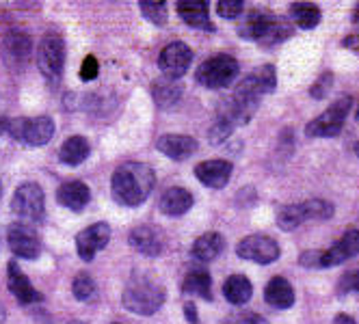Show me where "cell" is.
Listing matches in <instances>:
<instances>
[{
	"label": "cell",
	"instance_id": "obj_21",
	"mask_svg": "<svg viewBox=\"0 0 359 324\" xmlns=\"http://www.w3.org/2000/svg\"><path fill=\"white\" fill-rule=\"evenodd\" d=\"M264 301L275 309H288L294 305V290L288 279L273 277L264 288Z\"/></svg>",
	"mask_w": 359,
	"mask_h": 324
},
{
	"label": "cell",
	"instance_id": "obj_17",
	"mask_svg": "<svg viewBox=\"0 0 359 324\" xmlns=\"http://www.w3.org/2000/svg\"><path fill=\"white\" fill-rule=\"evenodd\" d=\"M156 147L161 154H165L171 160H187L197 152L199 143L189 134H163Z\"/></svg>",
	"mask_w": 359,
	"mask_h": 324
},
{
	"label": "cell",
	"instance_id": "obj_29",
	"mask_svg": "<svg viewBox=\"0 0 359 324\" xmlns=\"http://www.w3.org/2000/svg\"><path fill=\"white\" fill-rule=\"evenodd\" d=\"M303 223H305V218H303L301 204H288L284 208H279V212H277V225H279V230L294 232L297 227L303 225Z\"/></svg>",
	"mask_w": 359,
	"mask_h": 324
},
{
	"label": "cell",
	"instance_id": "obj_4",
	"mask_svg": "<svg viewBox=\"0 0 359 324\" xmlns=\"http://www.w3.org/2000/svg\"><path fill=\"white\" fill-rule=\"evenodd\" d=\"M236 76H238V61L229 55L210 57L195 71V80L203 89H225L227 85L234 83Z\"/></svg>",
	"mask_w": 359,
	"mask_h": 324
},
{
	"label": "cell",
	"instance_id": "obj_9",
	"mask_svg": "<svg viewBox=\"0 0 359 324\" xmlns=\"http://www.w3.org/2000/svg\"><path fill=\"white\" fill-rule=\"evenodd\" d=\"M236 253L243 260H249V262L266 266V264H273V262L279 260L281 248H279V244L273 238L262 236V234H253V236L243 238L236 244Z\"/></svg>",
	"mask_w": 359,
	"mask_h": 324
},
{
	"label": "cell",
	"instance_id": "obj_18",
	"mask_svg": "<svg viewBox=\"0 0 359 324\" xmlns=\"http://www.w3.org/2000/svg\"><path fill=\"white\" fill-rule=\"evenodd\" d=\"M130 246L139 251L145 258H158L163 253V238L161 234L149 227V225H139L130 232Z\"/></svg>",
	"mask_w": 359,
	"mask_h": 324
},
{
	"label": "cell",
	"instance_id": "obj_40",
	"mask_svg": "<svg viewBox=\"0 0 359 324\" xmlns=\"http://www.w3.org/2000/svg\"><path fill=\"white\" fill-rule=\"evenodd\" d=\"M320 258H323V251H305L299 258V264L303 268H320Z\"/></svg>",
	"mask_w": 359,
	"mask_h": 324
},
{
	"label": "cell",
	"instance_id": "obj_24",
	"mask_svg": "<svg viewBox=\"0 0 359 324\" xmlns=\"http://www.w3.org/2000/svg\"><path fill=\"white\" fill-rule=\"evenodd\" d=\"M223 296L232 305H245L253 296V286L245 275H232L223 283Z\"/></svg>",
	"mask_w": 359,
	"mask_h": 324
},
{
	"label": "cell",
	"instance_id": "obj_41",
	"mask_svg": "<svg viewBox=\"0 0 359 324\" xmlns=\"http://www.w3.org/2000/svg\"><path fill=\"white\" fill-rule=\"evenodd\" d=\"M342 45L348 48V50H353L355 55H359V33H353V35L344 37L342 39Z\"/></svg>",
	"mask_w": 359,
	"mask_h": 324
},
{
	"label": "cell",
	"instance_id": "obj_45",
	"mask_svg": "<svg viewBox=\"0 0 359 324\" xmlns=\"http://www.w3.org/2000/svg\"><path fill=\"white\" fill-rule=\"evenodd\" d=\"M353 22H359V5H357V9H355V17H353Z\"/></svg>",
	"mask_w": 359,
	"mask_h": 324
},
{
	"label": "cell",
	"instance_id": "obj_13",
	"mask_svg": "<svg viewBox=\"0 0 359 324\" xmlns=\"http://www.w3.org/2000/svg\"><path fill=\"white\" fill-rule=\"evenodd\" d=\"M359 255V230H348L336 244L323 251L320 268H333L348 262L351 258Z\"/></svg>",
	"mask_w": 359,
	"mask_h": 324
},
{
	"label": "cell",
	"instance_id": "obj_14",
	"mask_svg": "<svg viewBox=\"0 0 359 324\" xmlns=\"http://www.w3.org/2000/svg\"><path fill=\"white\" fill-rule=\"evenodd\" d=\"M232 162L227 160H203L195 167V178L208 188H225L232 180Z\"/></svg>",
	"mask_w": 359,
	"mask_h": 324
},
{
	"label": "cell",
	"instance_id": "obj_28",
	"mask_svg": "<svg viewBox=\"0 0 359 324\" xmlns=\"http://www.w3.org/2000/svg\"><path fill=\"white\" fill-rule=\"evenodd\" d=\"M151 93L161 108H173L177 106L180 97H182V87L175 80H158V83H154Z\"/></svg>",
	"mask_w": 359,
	"mask_h": 324
},
{
	"label": "cell",
	"instance_id": "obj_5",
	"mask_svg": "<svg viewBox=\"0 0 359 324\" xmlns=\"http://www.w3.org/2000/svg\"><path fill=\"white\" fill-rule=\"evenodd\" d=\"M353 99L348 95H342L336 99L323 115H318L314 121H310L305 126V134L310 139H333L338 136L344 128V121L351 113Z\"/></svg>",
	"mask_w": 359,
	"mask_h": 324
},
{
	"label": "cell",
	"instance_id": "obj_38",
	"mask_svg": "<svg viewBox=\"0 0 359 324\" xmlns=\"http://www.w3.org/2000/svg\"><path fill=\"white\" fill-rule=\"evenodd\" d=\"M223 324H269L262 316L251 314V311H236L232 316H227Z\"/></svg>",
	"mask_w": 359,
	"mask_h": 324
},
{
	"label": "cell",
	"instance_id": "obj_47",
	"mask_svg": "<svg viewBox=\"0 0 359 324\" xmlns=\"http://www.w3.org/2000/svg\"><path fill=\"white\" fill-rule=\"evenodd\" d=\"M357 121H359V106H357Z\"/></svg>",
	"mask_w": 359,
	"mask_h": 324
},
{
	"label": "cell",
	"instance_id": "obj_36",
	"mask_svg": "<svg viewBox=\"0 0 359 324\" xmlns=\"http://www.w3.org/2000/svg\"><path fill=\"white\" fill-rule=\"evenodd\" d=\"M243 9L245 3H241V0H221V3H217V13L225 20H234L243 15Z\"/></svg>",
	"mask_w": 359,
	"mask_h": 324
},
{
	"label": "cell",
	"instance_id": "obj_48",
	"mask_svg": "<svg viewBox=\"0 0 359 324\" xmlns=\"http://www.w3.org/2000/svg\"><path fill=\"white\" fill-rule=\"evenodd\" d=\"M0 195H3V184H0Z\"/></svg>",
	"mask_w": 359,
	"mask_h": 324
},
{
	"label": "cell",
	"instance_id": "obj_20",
	"mask_svg": "<svg viewBox=\"0 0 359 324\" xmlns=\"http://www.w3.org/2000/svg\"><path fill=\"white\" fill-rule=\"evenodd\" d=\"M195 204L193 195L187 190V188H180V186H173V188H167L161 197L158 202V208L163 214L167 216H182L187 214Z\"/></svg>",
	"mask_w": 359,
	"mask_h": 324
},
{
	"label": "cell",
	"instance_id": "obj_8",
	"mask_svg": "<svg viewBox=\"0 0 359 324\" xmlns=\"http://www.w3.org/2000/svg\"><path fill=\"white\" fill-rule=\"evenodd\" d=\"M37 67L48 83H59L65 67V43L61 37L48 35L37 45Z\"/></svg>",
	"mask_w": 359,
	"mask_h": 324
},
{
	"label": "cell",
	"instance_id": "obj_1",
	"mask_svg": "<svg viewBox=\"0 0 359 324\" xmlns=\"http://www.w3.org/2000/svg\"><path fill=\"white\" fill-rule=\"evenodd\" d=\"M156 176L145 162H123L115 169L111 180L113 199L123 208H137L154 190Z\"/></svg>",
	"mask_w": 359,
	"mask_h": 324
},
{
	"label": "cell",
	"instance_id": "obj_27",
	"mask_svg": "<svg viewBox=\"0 0 359 324\" xmlns=\"http://www.w3.org/2000/svg\"><path fill=\"white\" fill-rule=\"evenodd\" d=\"M290 15H292L297 27L303 29V31L316 29L320 24V17H323L320 9L316 5H312V3H294V5H290Z\"/></svg>",
	"mask_w": 359,
	"mask_h": 324
},
{
	"label": "cell",
	"instance_id": "obj_3",
	"mask_svg": "<svg viewBox=\"0 0 359 324\" xmlns=\"http://www.w3.org/2000/svg\"><path fill=\"white\" fill-rule=\"evenodd\" d=\"M238 35L243 39L258 41L262 45H275V43H281L290 35V29L275 13L251 11L238 24Z\"/></svg>",
	"mask_w": 359,
	"mask_h": 324
},
{
	"label": "cell",
	"instance_id": "obj_34",
	"mask_svg": "<svg viewBox=\"0 0 359 324\" xmlns=\"http://www.w3.org/2000/svg\"><path fill=\"white\" fill-rule=\"evenodd\" d=\"M336 292H338V296L359 294V270H351L346 275H342L336 286Z\"/></svg>",
	"mask_w": 359,
	"mask_h": 324
},
{
	"label": "cell",
	"instance_id": "obj_15",
	"mask_svg": "<svg viewBox=\"0 0 359 324\" xmlns=\"http://www.w3.org/2000/svg\"><path fill=\"white\" fill-rule=\"evenodd\" d=\"M7 286H9L11 294L15 296V301L22 305H35L41 301V294L33 288L29 277L24 275L22 268L18 266V262L7 264Z\"/></svg>",
	"mask_w": 359,
	"mask_h": 324
},
{
	"label": "cell",
	"instance_id": "obj_30",
	"mask_svg": "<svg viewBox=\"0 0 359 324\" xmlns=\"http://www.w3.org/2000/svg\"><path fill=\"white\" fill-rule=\"evenodd\" d=\"M301 210H303L305 220H327L336 214V208H333L329 202H323V199H310V202H303Z\"/></svg>",
	"mask_w": 359,
	"mask_h": 324
},
{
	"label": "cell",
	"instance_id": "obj_43",
	"mask_svg": "<svg viewBox=\"0 0 359 324\" xmlns=\"http://www.w3.org/2000/svg\"><path fill=\"white\" fill-rule=\"evenodd\" d=\"M333 324H357V322L346 314H338L336 318H333Z\"/></svg>",
	"mask_w": 359,
	"mask_h": 324
},
{
	"label": "cell",
	"instance_id": "obj_35",
	"mask_svg": "<svg viewBox=\"0 0 359 324\" xmlns=\"http://www.w3.org/2000/svg\"><path fill=\"white\" fill-rule=\"evenodd\" d=\"M232 132H234V126H232V123H227V121H223V119H217V121H215V126H212L210 132H208V139H210V143L219 145V143H225Z\"/></svg>",
	"mask_w": 359,
	"mask_h": 324
},
{
	"label": "cell",
	"instance_id": "obj_46",
	"mask_svg": "<svg viewBox=\"0 0 359 324\" xmlns=\"http://www.w3.org/2000/svg\"><path fill=\"white\" fill-rule=\"evenodd\" d=\"M355 154H357V158H359V143L355 145Z\"/></svg>",
	"mask_w": 359,
	"mask_h": 324
},
{
	"label": "cell",
	"instance_id": "obj_19",
	"mask_svg": "<svg viewBox=\"0 0 359 324\" xmlns=\"http://www.w3.org/2000/svg\"><path fill=\"white\" fill-rule=\"evenodd\" d=\"M91 199V192H89V186L81 180H74V182H65L61 184V188L57 190V202L72 210V212H83L85 206L89 204Z\"/></svg>",
	"mask_w": 359,
	"mask_h": 324
},
{
	"label": "cell",
	"instance_id": "obj_42",
	"mask_svg": "<svg viewBox=\"0 0 359 324\" xmlns=\"http://www.w3.org/2000/svg\"><path fill=\"white\" fill-rule=\"evenodd\" d=\"M184 316H187V320H189L191 324H197V309H195V305L187 303V305H184Z\"/></svg>",
	"mask_w": 359,
	"mask_h": 324
},
{
	"label": "cell",
	"instance_id": "obj_23",
	"mask_svg": "<svg viewBox=\"0 0 359 324\" xmlns=\"http://www.w3.org/2000/svg\"><path fill=\"white\" fill-rule=\"evenodd\" d=\"M223 248H225L223 236L219 232H208V234H203L195 240L191 253L199 262H212L223 253Z\"/></svg>",
	"mask_w": 359,
	"mask_h": 324
},
{
	"label": "cell",
	"instance_id": "obj_22",
	"mask_svg": "<svg viewBox=\"0 0 359 324\" xmlns=\"http://www.w3.org/2000/svg\"><path fill=\"white\" fill-rule=\"evenodd\" d=\"M91 154V147H89V141L81 134H74L69 136L61 149H59V160L67 167H79L83 164Z\"/></svg>",
	"mask_w": 359,
	"mask_h": 324
},
{
	"label": "cell",
	"instance_id": "obj_33",
	"mask_svg": "<svg viewBox=\"0 0 359 324\" xmlns=\"http://www.w3.org/2000/svg\"><path fill=\"white\" fill-rule=\"evenodd\" d=\"M139 9L145 15V20L156 24V27H163L167 22V5L165 3H139Z\"/></svg>",
	"mask_w": 359,
	"mask_h": 324
},
{
	"label": "cell",
	"instance_id": "obj_16",
	"mask_svg": "<svg viewBox=\"0 0 359 324\" xmlns=\"http://www.w3.org/2000/svg\"><path fill=\"white\" fill-rule=\"evenodd\" d=\"M175 9L180 17L184 20V24H189L191 29H199L206 33L215 31V24L210 22V15H208V3H203V0H180Z\"/></svg>",
	"mask_w": 359,
	"mask_h": 324
},
{
	"label": "cell",
	"instance_id": "obj_10",
	"mask_svg": "<svg viewBox=\"0 0 359 324\" xmlns=\"http://www.w3.org/2000/svg\"><path fill=\"white\" fill-rule=\"evenodd\" d=\"M7 242L11 253L20 260H37L41 253V240L27 223H13L7 230Z\"/></svg>",
	"mask_w": 359,
	"mask_h": 324
},
{
	"label": "cell",
	"instance_id": "obj_6",
	"mask_svg": "<svg viewBox=\"0 0 359 324\" xmlns=\"http://www.w3.org/2000/svg\"><path fill=\"white\" fill-rule=\"evenodd\" d=\"M11 210L27 225L29 223H41L46 216V195L41 186L35 182L20 184L11 199Z\"/></svg>",
	"mask_w": 359,
	"mask_h": 324
},
{
	"label": "cell",
	"instance_id": "obj_25",
	"mask_svg": "<svg viewBox=\"0 0 359 324\" xmlns=\"http://www.w3.org/2000/svg\"><path fill=\"white\" fill-rule=\"evenodd\" d=\"M31 39L24 37V35H7L5 43H3V52H5V59L11 63V65H24L31 55Z\"/></svg>",
	"mask_w": 359,
	"mask_h": 324
},
{
	"label": "cell",
	"instance_id": "obj_39",
	"mask_svg": "<svg viewBox=\"0 0 359 324\" xmlns=\"http://www.w3.org/2000/svg\"><path fill=\"white\" fill-rule=\"evenodd\" d=\"M97 71H100L97 59L95 57H85V61L81 65V80H85V83L95 80L97 78Z\"/></svg>",
	"mask_w": 359,
	"mask_h": 324
},
{
	"label": "cell",
	"instance_id": "obj_12",
	"mask_svg": "<svg viewBox=\"0 0 359 324\" xmlns=\"http://www.w3.org/2000/svg\"><path fill=\"white\" fill-rule=\"evenodd\" d=\"M111 240V227L107 223H93L91 227H85L79 236H76V251L83 262H91L95 253L102 248H107Z\"/></svg>",
	"mask_w": 359,
	"mask_h": 324
},
{
	"label": "cell",
	"instance_id": "obj_11",
	"mask_svg": "<svg viewBox=\"0 0 359 324\" xmlns=\"http://www.w3.org/2000/svg\"><path fill=\"white\" fill-rule=\"evenodd\" d=\"M191 63H193V50L184 41H173L165 45V50L158 57V67L163 69L167 80L182 78L189 71Z\"/></svg>",
	"mask_w": 359,
	"mask_h": 324
},
{
	"label": "cell",
	"instance_id": "obj_26",
	"mask_svg": "<svg viewBox=\"0 0 359 324\" xmlns=\"http://www.w3.org/2000/svg\"><path fill=\"white\" fill-rule=\"evenodd\" d=\"M184 294L199 296L203 301H212V279L206 270H191L184 283H182Z\"/></svg>",
	"mask_w": 359,
	"mask_h": 324
},
{
	"label": "cell",
	"instance_id": "obj_2",
	"mask_svg": "<svg viewBox=\"0 0 359 324\" xmlns=\"http://www.w3.org/2000/svg\"><path fill=\"white\" fill-rule=\"evenodd\" d=\"M165 288L161 283H156L149 277H133L128 281V286L123 288L121 294V303L128 311L139 314V316H151L156 314L163 305H165Z\"/></svg>",
	"mask_w": 359,
	"mask_h": 324
},
{
	"label": "cell",
	"instance_id": "obj_7",
	"mask_svg": "<svg viewBox=\"0 0 359 324\" xmlns=\"http://www.w3.org/2000/svg\"><path fill=\"white\" fill-rule=\"evenodd\" d=\"M5 128L15 141H22L31 147H41L53 141L55 136V121L50 117H29V119H11L5 123Z\"/></svg>",
	"mask_w": 359,
	"mask_h": 324
},
{
	"label": "cell",
	"instance_id": "obj_49",
	"mask_svg": "<svg viewBox=\"0 0 359 324\" xmlns=\"http://www.w3.org/2000/svg\"><path fill=\"white\" fill-rule=\"evenodd\" d=\"M113 324H117V322H113Z\"/></svg>",
	"mask_w": 359,
	"mask_h": 324
},
{
	"label": "cell",
	"instance_id": "obj_32",
	"mask_svg": "<svg viewBox=\"0 0 359 324\" xmlns=\"http://www.w3.org/2000/svg\"><path fill=\"white\" fill-rule=\"evenodd\" d=\"M255 85H258L260 93H273L275 91V85H277V73H275V67L273 65H262L255 73H251Z\"/></svg>",
	"mask_w": 359,
	"mask_h": 324
},
{
	"label": "cell",
	"instance_id": "obj_31",
	"mask_svg": "<svg viewBox=\"0 0 359 324\" xmlns=\"http://www.w3.org/2000/svg\"><path fill=\"white\" fill-rule=\"evenodd\" d=\"M72 290H74V296L79 298V301H83V303L93 301L95 292H97L95 281L87 275V272H79V275H76V279L72 283Z\"/></svg>",
	"mask_w": 359,
	"mask_h": 324
},
{
	"label": "cell",
	"instance_id": "obj_37",
	"mask_svg": "<svg viewBox=\"0 0 359 324\" xmlns=\"http://www.w3.org/2000/svg\"><path fill=\"white\" fill-rule=\"evenodd\" d=\"M331 85H333V73L325 71V73H320L318 80L314 83V87L310 89V95H312L314 99H325L327 93L331 91Z\"/></svg>",
	"mask_w": 359,
	"mask_h": 324
},
{
	"label": "cell",
	"instance_id": "obj_44",
	"mask_svg": "<svg viewBox=\"0 0 359 324\" xmlns=\"http://www.w3.org/2000/svg\"><path fill=\"white\" fill-rule=\"evenodd\" d=\"M3 322H5V309L0 307V324H3Z\"/></svg>",
	"mask_w": 359,
	"mask_h": 324
}]
</instances>
